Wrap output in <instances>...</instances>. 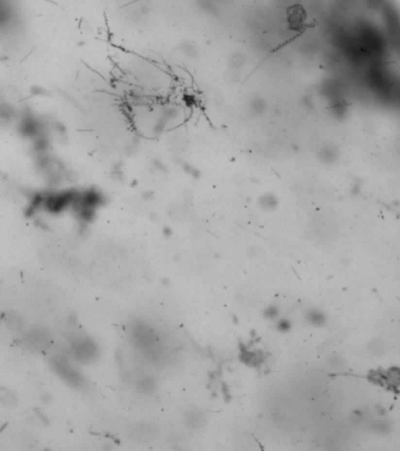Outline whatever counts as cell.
Instances as JSON below:
<instances>
[{"label": "cell", "mask_w": 400, "mask_h": 451, "mask_svg": "<svg viewBox=\"0 0 400 451\" xmlns=\"http://www.w3.org/2000/svg\"><path fill=\"white\" fill-rule=\"evenodd\" d=\"M258 204H260L261 207L264 208V209L271 210V209H275V208L277 207L278 200H277V197H276V195H274V194L267 193V194H264V195H262L260 197V200H258Z\"/></svg>", "instance_id": "obj_1"}, {"label": "cell", "mask_w": 400, "mask_h": 451, "mask_svg": "<svg viewBox=\"0 0 400 451\" xmlns=\"http://www.w3.org/2000/svg\"><path fill=\"white\" fill-rule=\"evenodd\" d=\"M337 151L333 147H328V146H325V147H323L322 151L319 152L320 160L325 163L334 162L337 160Z\"/></svg>", "instance_id": "obj_2"}, {"label": "cell", "mask_w": 400, "mask_h": 451, "mask_svg": "<svg viewBox=\"0 0 400 451\" xmlns=\"http://www.w3.org/2000/svg\"><path fill=\"white\" fill-rule=\"evenodd\" d=\"M308 321L314 326H323L325 323L326 318L324 316L323 312H318V310H311V312H308Z\"/></svg>", "instance_id": "obj_3"}, {"label": "cell", "mask_w": 400, "mask_h": 451, "mask_svg": "<svg viewBox=\"0 0 400 451\" xmlns=\"http://www.w3.org/2000/svg\"><path fill=\"white\" fill-rule=\"evenodd\" d=\"M182 169H183V172H185V173L188 174V175L195 177V179H197V177H200V175H201L199 169L189 162H182Z\"/></svg>", "instance_id": "obj_4"}, {"label": "cell", "mask_w": 400, "mask_h": 451, "mask_svg": "<svg viewBox=\"0 0 400 451\" xmlns=\"http://www.w3.org/2000/svg\"><path fill=\"white\" fill-rule=\"evenodd\" d=\"M180 50L182 51L183 54L189 56V58H195V56L197 55L196 47L194 46V45L189 44V42H185V44H183L182 46L180 47Z\"/></svg>", "instance_id": "obj_5"}, {"label": "cell", "mask_w": 400, "mask_h": 451, "mask_svg": "<svg viewBox=\"0 0 400 451\" xmlns=\"http://www.w3.org/2000/svg\"><path fill=\"white\" fill-rule=\"evenodd\" d=\"M251 108L255 111V113L261 114V113L266 109V103H264L261 98L253 99V101L251 103Z\"/></svg>", "instance_id": "obj_6"}, {"label": "cell", "mask_w": 400, "mask_h": 451, "mask_svg": "<svg viewBox=\"0 0 400 451\" xmlns=\"http://www.w3.org/2000/svg\"><path fill=\"white\" fill-rule=\"evenodd\" d=\"M264 315H266V317L270 318V320H274V318L277 317L278 309L276 308V307H269V308L264 312Z\"/></svg>", "instance_id": "obj_7"}, {"label": "cell", "mask_w": 400, "mask_h": 451, "mask_svg": "<svg viewBox=\"0 0 400 451\" xmlns=\"http://www.w3.org/2000/svg\"><path fill=\"white\" fill-rule=\"evenodd\" d=\"M290 327H291V323H290L288 320H281L280 322H278V329L282 331H288Z\"/></svg>", "instance_id": "obj_8"}]
</instances>
